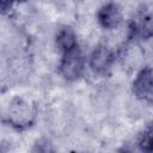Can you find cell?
<instances>
[{
    "mask_svg": "<svg viewBox=\"0 0 153 153\" xmlns=\"http://www.w3.org/2000/svg\"><path fill=\"white\" fill-rule=\"evenodd\" d=\"M37 117V105L29 98L23 96H16L10 102L6 121L7 123L17 129L24 130L33 126Z\"/></svg>",
    "mask_w": 153,
    "mask_h": 153,
    "instance_id": "1",
    "label": "cell"
},
{
    "mask_svg": "<svg viewBox=\"0 0 153 153\" xmlns=\"http://www.w3.org/2000/svg\"><path fill=\"white\" fill-rule=\"evenodd\" d=\"M86 65L87 60L78 45L76 48L62 54L59 63V73L65 80L74 81L82 75Z\"/></svg>",
    "mask_w": 153,
    "mask_h": 153,
    "instance_id": "2",
    "label": "cell"
},
{
    "mask_svg": "<svg viewBox=\"0 0 153 153\" xmlns=\"http://www.w3.org/2000/svg\"><path fill=\"white\" fill-rule=\"evenodd\" d=\"M129 37L136 41H148L153 37V14L147 10H139L128 25Z\"/></svg>",
    "mask_w": 153,
    "mask_h": 153,
    "instance_id": "3",
    "label": "cell"
},
{
    "mask_svg": "<svg viewBox=\"0 0 153 153\" xmlns=\"http://www.w3.org/2000/svg\"><path fill=\"white\" fill-rule=\"evenodd\" d=\"M115 62V53L105 44H98L87 59V65L96 74H106Z\"/></svg>",
    "mask_w": 153,
    "mask_h": 153,
    "instance_id": "4",
    "label": "cell"
},
{
    "mask_svg": "<svg viewBox=\"0 0 153 153\" xmlns=\"http://www.w3.org/2000/svg\"><path fill=\"white\" fill-rule=\"evenodd\" d=\"M134 94L142 100L153 102V67H143L133 81Z\"/></svg>",
    "mask_w": 153,
    "mask_h": 153,
    "instance_id": "5",
    "label": "cell"
},
{
    "mask_svg": "<svg viewBox=\"0 0 153 153\" xmlns=\"http://www.w3.org/2000/svg\"><path fill=\"white\" fill-rule=\"evenodd\" d=\"M98 24L105 30L117 29L123 22V13L121 7L115 2H108L103 5L96 14Z\"/></svg>",
    "mask_w": 153,
    "mask_h": 153,
    "instance_id": "6",
    "label": "cell"
},
{
    "mask_svg": "<svg viewBox=\"0 0 153 153\" xmlns=\"http://www.w3.org/2000/svg\"><path fill=\"white\" fill-rule=\"evenodd\" d=\"M55 45L61 54L76 48L78 47V39H76L75 31L71 26L61 27L55 36Z\"/></svg>",
    "mask_w": 153,
    "mask_h": 153,
    "instance_id": "7",
    "label": "cell"
},
{
    "mask_svg": "<svg viewBox=\"0 0 153 153\" xmlns=\"http://www.w3.org/2000/svg\"><path fill=\"white\" fill-rule=\"evenodd\" d=\"M136 145L142 152H153V121L149 122L139 134Z\"/></svg>",
    "mask_w": 153,
    "mask_h": 153,
    "instance_id": "8",
    "label": "cell"
},
{
    "mask_svg": "<svg viewBox=\"0 0 153 153\" xmlns=\"http://www.w3.org/2000/svg\"><path fill=\"white\" fill-rule=\"evenodd\" d=\"M11 1L14 4V2H23V1H25V0H11Z\"/></svg>",
    "mask_w": 153,
    "mask_h": 153,
    "instance_id": "9",
    "label": "cell"
}]
</instances>
